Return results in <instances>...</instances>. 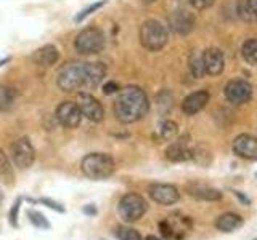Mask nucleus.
Segmentation results:
<instances>
[{"mask_svg": "<svg viewBox=\"0 0 257 240\" xmlns=\"http://www.w3.org/2000/svg\"><path fill=\"white\" fill-rule=\"evenodd\" d=\"M106 68L101 62H68L58 72V86L63 92H76L79 88L98 86Z\"/></svg>", "mask_w": 257, "mask_h": 240, "instance_id": "obj_1", "label": "nucleus"}, {"mask_svg": "<svg viewBox=\"0 0 257 240\" xmlns=\"http://www.w3.org/2000/svg\"><path fill=\"white\" fill-rule=\"evenodd\" d=\"M150 110L148 96L139 86H125L114 101V116L122 124H134Z\"/></svg>", "mask_w": 257, "mask_h": 240, "instance_id": "obj_2", "label": "nucleus"}, {"mask_svg": "<svg viewBox=\"0 0 257 240\" xmlns=\"http://www.w3.org/2000/svg\"><path fill=\"white\" fill-rule=\"evenodd\" d=\"M82 173L90 180H106L114 173L116 165L114 160L108 154H101V152H93L84 157L82 164Z\"/></svg>", "mask_w": 257, "mask_h": 240, "instance_id": "obj_3", "label": "nucleus"}, {"mask_svg": "<svg viewBox=\"0 0 257 240\" xmlns=\"http://www.w3.org/2000/svg\"><path fill=\"white\" fill-rule=\"evenodd\" d=\"M167 29L156 20L145 21L140 28V44L150 52H158L167 44Z\"/></svg>", "mask_w": 257, "mask_h": 240, "instance_id": "obj_4", "label": "nucleus"}, {"mask_svg": "<svg viewBox=\"0 0 257 240\" xmlns=\"http://www.w3.org/2000/svg\"><path fill=\"white\" fill-rule=\"evenodd\" d=\"M147 210H148L147 200L139 194H127L119 200L117 212H119V216L125 222L139 221L142 216L147 213Z\"/></svg>", "mask_w": 257, "mask_h": 240, "instance_id": "obj_5", "label": "nucleus"}, {"mask_svg": "<svg viewBox=\"0 0 257 240\" xmlns=\"http://www.w3.org/2000/svg\"><path fill=\"white\" fill-rule=\"evenodd\" d=\"M104 46V36L98 28H87L76 38V50L80 54L100 53Z\"/></svg>", "mask_w": 257, "mask_h": 240, "instance_id": "obj_6", "label": "nucleus"}, {"mask_svg": "<svg viewBox=\"0 0 257 240\" xmlns=\"http://www.w3.org/2000/svg\"><path fill=\"white\" fill-rule=\"evenodd\" d=\"M10 156H12L13 164L18 168H23V170L29 168L36 160L34 148H32L31 141L26 138V136L13 141L12 148H10Z\"/></svg>", "mask_w": 257, "mask_h": 240, "instance_id": "obj_7", "label": "nucleus"}, {"mask_svg": "<svg viewBox=\"0 0 257 240\" xmlns=\"http://www.w3.org/2000/svg\"><path fill=\"white\" fill-rule=\"evenodd\" d=\"M76 104H77V108L80 110V114L85 116L88 120H92V122H101V120H103L104 109L100 104V101L96 98H93L92 94L79 93Z\"/></svg>", "mask_w": 257, "mask_h": 240, "instance_id": "obj_8", "label": "nucleus"}, {"mask_svg": "<svg viewBox=\"0 0 257 240\" xmlns=\"http://www.w3.org/2000/svg\"><path fill=\"white\" fill-rule=\"evenodd\" d=\"M223 93L231 104H246L252 98V86L246 80H231L225 85Z\"/></svg>", "mask_w": 257, "mask_h": 240, "instance_id": "obj_9", "label": "nucleus"}, {"mask_svg": "<svg viewBox=\"0 0 257 240\" xmlns=\"http://www.w3.org/2000/svg\"><path fill=\"white\" fill-rule=\"evenodd\" d=\"M150 197L155 200L156 204L159 205H174L179 202L180 198V192L175 186L172 184H161V182H156V184H151L150 189Z\"/></svg>", "mask_w": 257, "mask_h": 240, "instance_id": "obj_10", "label": "nucleus"}, {"mask_svg": "<svg viewBox=\"0 0 257 240\" xmlns=\"http://www.w3.org/2000/svg\"><path fill=\"white\" fill-rule=\"evenodd\" d=\"M56 118L58 122L66 126V128H76L80 124V118H82V114L77 108L76 102L72 101H64L61 102L58 108H56Z\"/></svg>", "mask_w": 257, "mask_h": 240, "instance_id": "obj_11", "label": "nucleus"}, {"mask_svg": "<svg viewBox=\"0 0 257 240\" xmlns=\"http://www.w3.org/2000/svg\"><path fill=\"white\" fill-rule=\"evenodd\" d=\"M169 26L179 36H187L195 29V16L190 12L177 10L169 16Z\"/></svg>", "mask_w": 257, "mask_h": 240, "instance_id": "obj_12", "label": "nucleus"}, {"mask_svg": "<svg viewBox=\"0 0 257 240\" xmlns=\"http://www.w3.org/2000/svg\"><path fill=\"white\" fill-rule=\"evenodd\" d=\"M233 150L241 158L257 160V138L251 134H239L233 141Z\"/></svg>", "mask_w": 257, "mask_h": 240, "instance_id": "obj_13", "label": "nucleus"}, {"mask_svg": "<svg viewBox=\"0 0 257 240\" xmlns=\"http://www.w3.org/2000/svg\"><path fill=\"white\" fill-rule=\"evenodd\" d=\"M204 64V70L209 76H219L225 68V56L219 48H207V50L201 54Z\"/></svg>", "mask_w": 257, "mask_h": 240, "instance_id": "obj_14", "label": "nucleus"}, {"mask_svg": "<svg viewBox=\"0 0 257 240\" xmlns=\"http://www.w3.org/2000/svg\"><path fill=\"white\" fill-rule=\"evenodd\" d=\"M209 102V93L206 90H199L188 94L182 102V110L187 116H195Z\"/></svg>", "mask_w": 257, "mask_h": 240, "instance_id": "obj_15", "label": "nucleus"}, {"mask_svg": "<svg viewBox=\"0 0 257 240\" xmlns=\"http://www.w3.org/2000/svg\"><path fill=\"white\" fill-rule=\"evenodd\" d=\"M166 157L171 162H187L193 157V148H190L187 140L175 141L166 149Z\"/></svg>", "mask_w": 257, "mask_h": 240, "instance_id": "obj_16", "label": "nucleus"}, {"mask_svg": "<svg viewBox=\"0 0 257 240\" xmlns=\"http://www.w3.org/2000/svg\"><path fill=\"white\" fill-rule=\"evenodd\" d=\"M243 222H244V220L236 213H223L217 218L215 228L220 232L230 234V232H235L236 229H239L241 226H243Z\"/></svg>", "mask_w": 257, "mask_h": 240, "instance_id": "obj_17", "label": "nucleus"}, {"mask_svg": "<svg viewBox=\"0 0 257 240\" xmlns=\"http://www.w3.org/2000/svg\"><path fill=\"white\" fill-rule=\"evenodd\" d=\"M32 60H34V62L39 64V66H44V68L53 66V64L58 61V50H56V46L53 45H45L42 48H39V50L32 54Z\"/></svg>", "mask_w": 257, "mask_h": 240, "instance_id": "obj_18", "label": "nucleus"}, {"mask_svg": "<svg viewBox=\"0 0 257 240\" xmlns=\"http://www.w3.org/2000/svg\"><path fill=\"white\" fill-rule=\"evenodd\" d=\"M190 196L198 200H206V202H214V200L222 198V192L219 189L209 188V186H201V184H195L190 186Z\"/></svg>", "mask_w": 257, "mask_h": 240, "instance_id": "obj_19", "label": "nucleus"}, {"mask_svg": "<svg viewBox=\"0 0 257 240\" xmlns=\"http://www.w3.org/2000/svg\"><path fill=\"white\" fill-rule=\"evenodd\" d=\"M236 13L241 20L257 22V0H238Z\"/></svg>", "mask_w": 257, "mask_h": 240, "instance_id": "obj_20", "label": "nucleus"}, {"mask_svg": "<svg viewBox=\"0 0 257 240\" xmlns=\"http://www.w3.org/2000/svg\"><path fill=\"white\" fill-rule=\"evenodd\" d=\"M16 98H18V93H16L15 88L0 85V110H10L15 106Z\"/></svg>", "mask_w": 257, "mask_h": 240, "instance_id": "obj_21", "label": "nucleus"}, {"mask_svg": "<svg viewBox=\"0 0 257 240\" xmlns=\"http://www.w3.org/2000/svg\"><path fill=\"white\" fill-rule=\"evenodd\" d=\"M241 54L246 62L255 66L257 64V38H249L241 46Z\"/></svg>", "mask_w": 257, "mask_h": 240, "instance_id": "obj_22", "label": "nucleus"}, {"mask_svg": "<svg viewBox=\"0 0 257 240\" xmlns=\"http://www.w3.org/2000/svg\"><path fill=\"white\" fill-rule=\"evenodd\" d=\"M177 133H179V126H177V124L172 122V120H166V122H163L159 126V138L163 141L174 140Z\"/></svg>", "mask_w": 257, "mask_h": 240, "instance_id": "obj_23", "label": "nucleus"}, {"mask_svg": "<svg viewBox=\"0 0 257 240\" xmlns=\"http://www.w3.org/2000/svg\"><path fill=\"white\" fill-rule=\"evenodd\" d=\"M190 72L193 74V77L201 78L206 76L204 70V64H203V58L201 54H191L190 56Z\"/></svg>", "mask_w": 257, "mask_h": 240, "instance_id": "obj_24", "label": "nucleus"}, {"mask_svg": "<svg viewBox=\"0 0 257 240\" xmlns=\"http://www.w3.org/2000/svg\"><path fill=\"white\" fill-rule=\"evenodd\" d=\"M116 237H117V240H143L139 230L134 228H125V226L117 228Z\"/></svg>", "mask_w": 257, "mask_h": 240, "instance_id": "obj_25", "label": "nucleus"}, {"mask_svg": "<svg viewBox=\"0 0 257 240\" xmlns=\"http://www.w3.org/2000/svg\"><path fill=\"white\" fill-rule=\"evenodd\" d=\"M28 216H29V221L34 224L36 228H39V229H50L52 228L50 222H48V220L40 212L28 210Z\"/></svg>", "mask_w": 257, "mask_h": 240, "instance_id": "obj_26", "label": "nucleus"}, {"mask_svg": "<svg viewBox=\"0 0 257 240\" xmlns=\"http://www.w3.org/2000/svg\"><path fill=\"white\" fill-rule=\"evenodd\" d=\"M7 176H12V168L7 154L0 149V178H7Z\"/></svg>", "mask_w": 257, "mask_h": 240, "instance_id": "obj_27", "label": "nucleus"}, {"mask_svg": "<svg viewBox=\"0 0 257 240\" xmlns=\"http://www.w3.org/2000/svg\"><path fill=\"white\" fill-rule=\"evenodd\" d=\"M159 230H161V234H163L164 238H175V229L169 220L159 222Z\"/></svg>", "mask_w": 257, "mask_h": 240, "instance_id": "obj_28", "label": "nucleus"}, {"mask_svg": "<svg viewBox=\"0 0 257 240\" xmlns=\"http://www.w3.org/2000/svg\"><path fill=\"white\" fill-rule=\"evenodd\" d=\"M20 206H21V198H16L15 204L12 206L10 213H8V221L13 228H18V212H20Z\"/></svg>", "mask_w": 257, "mask_h": 240, "instance_id": "obj_29", "label": "nucleus"}, {"mask_svg": "<svg viewBox=\"0 0 257 240\" xmlns=\"http://www.w3.org/2000/svg\"><path fill=\"white\" fill-rule=\"evenodd\" d=\"M39 202H40V204H44V205L48 206V208H52V210H55V212L64 213V206L60 205L58 202H55V200H52V198H40Z\"/></svg>", "mask_w": 257, "mask_h": 240, "instance_id": "obj_30", "label": "nucleus"}, {"mask_svg": "<svg viewBox=\"0 0 257 240\" xmlns=\"http://www.w3.org/2000/svg\"><path fill=\"white\" fill-rule=\"evenodd\" d=\"M215 0H190V4L196 8V10H206V8L212 6Z\"/></svg>", "mask_w": 257, "mask_h": 240, "instance_id": "obj_31", "label": "nucleus"}, {"mask_svg": "<svg viewBox=\"0 0 257 240\" xmlns=\"http://www.w3.org/2000/svg\"><path fill=\"white\" fill-rule=\"evenodd\" d=\"M103 5H104V0H103V2H100V4H93V5H90V6L87 8V10H84L82 13H80V14L77 16L76 20H77V21H80V20H82V18H85V16H88V14H90L92 12L98 10V8H100V6H103Z\"/></svg>", "mask_w": 257, "mask_h": 240, "instance_id": "obj_32", "label": "nucleus"}, {"mask_svg": "<svg viewBox=\"0 0 257 240\" xmlns=\"http://www.w3.org/2000/svg\"><path fill=\"white\" fill-rule=\"evenodd\" d=\"M117 90H119V86H117L114 82L106 84V85H104V88H103L104 94H111V93H114V92H117Z\"/></svg>", "mask_w": 257, "mask_h": 240, "instance_id": "obj_33", "label": "nucleus"}, {"mask_svg": "<svg viewBox=\"0 0 257 240\" xmlns=\"http://www.w3.org/2000/svg\"><path fill=\"white\" fill-rule=\"evenodd\" d=\"M82 212H84L85 214H90V216H95V214H96V208H95V205H92V204H90V205H85Z\"/></svg>", "mask_w": 257, "mask_h": 240, "instance_id": "obj_34", "label": "nucleus"}, {"mask_svg": "<svg viewBox=\"0 0 257 240\" xmlns=\"http://www.w3.org/2000/svg\"><path fill=\"white\" fill-rule=\"evenodd\" d=\"M235 194L239 197V200H241V202H243V204H246V205H251V200H249L246 196H243V194H241V192H238V190H235Z\"/></svg>", "mask_w": 257, "mask_h": 240, "instance_id": "obj_35", "label": "nucleus"}, {"mask_svg": "<svg viewBox=\"0 0 257 240\" xmlns=\"http://www.w3.org/2000/svg\"><path fill=\"white\" fill-rule=\"evenodd\" d=\"M145 240H161V238H158V237H155V236H148Z\"/></svg>", "mask_w": 257, "mask_h": 240, "instance_id": "obj_36", "label": "nucleus"}, {"mask_svg": "<svg viewBox=\"0 0 257 240\" xmlns=\"http://www.w3.org/2000/svg\"><path fill=\"white\" fill-rule=\"evenodd\" d=\"M147 4H151V2H156V0H145Z\"/></svg>", "mask_w": 257, "mask_h": 240, "instance_id": "obj_37", "label": "nucleus"}, {"mask_svg": "<svg viewBox=\"0 0 257 240\" xmlns=\"http://www.w3.org/2000/svg\"><path fill=\"white\" fill-rule=\"evenodd\" d=\"M4 62H5V60H4V61H0V66H2V64H4Z\"/></svg>", "mask_w": 257, "mask_h": 240, "instance_id": "obj_38", "label": "nucleus"}, {"mask_svg": "<svg viewBox=\"0 0 257 240\" xmlns=\"http://www.w3.org/2000/svg\"><path fill=\"white\" fill-rule=\"evenodd\" d=\"M0 202H2V194H0Z\"/></svg>", "mask_w": 257, "mask_h": 240, "instance_id": "obj_39", "label": "nucleus"}, {"mask_svg": "<svg viewBox=\"0 0 257 240\" xmlns=\"http://www.w3.org/2000/svg\"><path fill=\"white\" fill-rule=\"evenodd\" d=\"M255 178H257V173H255Z\"/></svg>", "mask_w": 257, "mask_h": 240, "instance_id": "obj_40", "label": "nucleus"}, {"mask_svg": "<svg viewBox=\"0 0 257 240\" xmlns=\"http://www.w3.org/2000/svg\"><path fill=\"white\" fill-rule=\"evenodd\" d=\"M255 240H257V238H255Z\"/></svg>", "mask_w": 257, "mask_h": 240, "instance_id": "obj_41", "label": "nucleus"}]
</instances>
